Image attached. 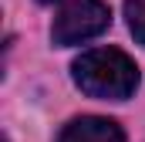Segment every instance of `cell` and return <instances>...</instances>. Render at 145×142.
<instances>
[{
	"label": "cell",
	"instance_id": "7a4b0ae2",
	"mask_svg": "<svg viewBox=\"0 0 145 142\" xmlns=\"http://www.w3.org/2000/svg\"><path fill=\"white\" fill-rule=\"evenodd\" d=\"M108 24H111L108 3H101V0H71L57 10L54 27H51V41L57 47H71V44L98 37Z\"/></svg>",
	"mask_w": 145,
	"mask_h": 142
},
{
	"label": "cell",
	"instance_id": "3957f363",
	"mask_svg": "<svg viewBox=\"0 0 145 142\" xmlns=\"http://www.w3.org/2000/svg\"><path fill=\"white\" fill-rule=\"evenodd\" d=\"M57 142H125V132L118 129V122L101 118V115H81L64 125V132Z\"/></svg>",
	"mask_w": 145,
	"mask_h": 142
},
{
	"label": "cell",
	"instance_id": "5b68a950",
	"mask_svg": "<svg viewBox=\"0 0 145 142\" xmlns=\"http://www.w3.org/2000/svg\"><path fill=\"white\" fill-rule=\"evenodd\" d=\"M40 3H54V0H40Z\"/></svg>",
	"mask_w": 145,
	"mask_h": 142
},
{
	"label": "cell",
	"instance_id": "277c9868",
	"mask_svg": "<svg viewBox=\"0 0 145 142\" xmlns=\"http://www.w3.org/2000/svg\"><path fill=\"white\" fill-rule=\"evenodd\" d=\"M125 17L138 44H145V0H125Z\"/></svg>",
	"mask_w": 145,
	"mask_h": 142
},
{
	"label": "cell",
	"instance_id": "6da1fadb",
	"mask_svg": "<svg viewBox=\"0 0 145 142\" xmlns=\"http://www.w3.org/2000/svg\"><path fill=\"white\" fill-rule=\"evenodd\" d=\"M74 81L84 95L91 98H105V102H125L135 95L138 88V68L135 61L118 51V47H95L84 51L71 64Z\"/></svg>",
	"mask_w": 145,
	"mask_h": 142
}]
</instances>
